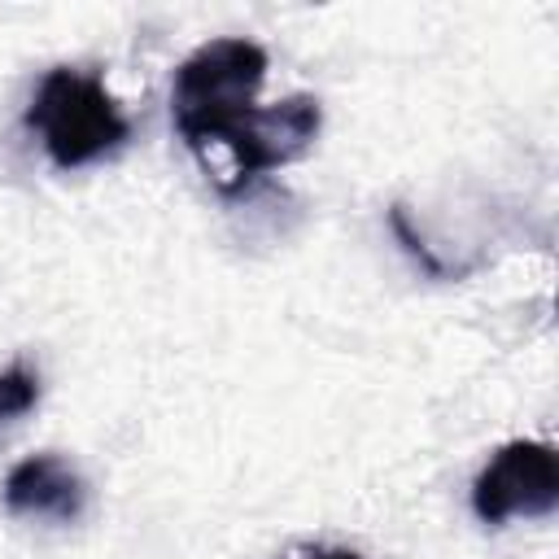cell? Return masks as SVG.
<instances>
[{
  "instance_id": "obj_1",
  "label": "cell",
  "mask_w": 559,
  "mask_h": 559,
  "mask_svg": "<svg viewBox=\"0 0 559 559\" xmlns=\"http://www.w3.org/2000/svg\"><path fill=\"white\" fill-rule=\"evenodd\" d=\"M26 127L39 135L57 170L92 166L131 140V122L105 79L74 66H52L39 79L26 105Z\"/></svg>"
},
{
  "instance_id": "obj_2",
  "label": "cell",
  "mask_w": 559,
  "mask_h": 559,
  "mask_svg": "<svg viewBox=\"0 0 559 559\" xmlns=\"http://www.w3.org/2000/svg\"><path fill=\"white\" fill-rule=\"evenodd\" d=\"M262 79H266V48L253 39L223 35L192 48L170 83V118L183 144L201 157L231 118L258 105Z\"/></svg>"
},
{
  "instance_id": "obj_3",
  "label": "cell",
  "mask_w": 559,
  "mask_h": 559,
  "mask_svg": "<svg viewBox=\"0 0 559 559\" xmlns=\"http://www.w3.org/2000/svg\"><path fill=\"white\" fill-rule=\"evenodd\" d=\"M323 127V109L314 96L297 92V96H284L275 105H253L245 109L240 118H231L210 144H223L227 157H231V175L218 183L223 197H236V192H249L258 179H266L271 170L297 162L314 135ZM205 157V153H201Z\"/></svg>"
},
{
  "instance_id": "obj_4",
  "label": "cell",
  "mask_w": 559,
  "mask_h": 559,
  "mask_svg": "<svg viewBox=\"0 0 559 559\" xmlns=\"http://www.w3.org/2000/svg\"><path fill=\"white\" fill-rule=\"evenodd\" d=\"M559 507V454L546 441H507L472 480V511L498 528L515 515L542 520Z\"/></svg>"
},
{
  "instance_id": "obj_5",
  "label": "cell",
  "mask_w": 559,
  "mask_h": 559,
  "mask_svg": "<svg viewBox=\"0 0 559 559\" xmlns=\"http://www.w3.org/2000/svg\"><path fill=\"white\" fill-rule=\"evenodd\" d=\"M0 493H4V507L22 520L74 524L87 511V480L57 450H39V454H26L22 463H13Z\"/></svg>"
},
{
  "instance_id": "obj_6",
  "label": "cell",
  "mask_w": 559,
  "mask_h": 559,
  "mask_svg": "<svg viewBox=\"0 0 559 559\" xmlns=\"http://www.w3.org/2000/svg\"><path fill=\"white\" fill-rule=\"evenodd\" d=\"M39 402V376L26 362H13L0 371V424L22 419Z\"/></svg>"
},
{
  "instance_id": "obj_7",
  "label": "cell",
  "mask_w": 559,
  "mask_h": 559,
  "mask_svg": "<svg viewBox=\"0 0 559 559\" xmlns=\"http://www.w3.org/2000/svg\"><path fill=\"white\" fill-rule=\"evenodd\" d=\"M310 559H362V555H354V550H314Z\"/></svg>"
}]
</instances>
